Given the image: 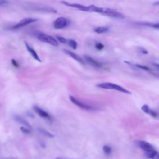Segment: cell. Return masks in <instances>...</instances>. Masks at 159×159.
Instances as JSON below:
<instances>
[{
    "label": "cell",
    "instance_id": "6da1fadb",
    "mask_svg": "<svg viewBox=\"0 0 159 159\" xmlns=\"http://www.w3.org/2000/svg\"><path fill=\"white\" fill-rule=\"evenodd\" d=\"M91 12H95L100 13L101 14L107 16L118 18V19L125 18L124 15L120 13V12H118L116 10H114L110 8L99 7L94 5H91Z\"/></svg>",
    "mask_w": 159,
    "mask_h": 159
},
{
    "label": "cell",
    "instance_id": "4fadbf2b",
    "mask_svg": "<svg viewBox=\"0 0 159 159\" xmlns=\"http://www.w3.org/2000/svg\"><path fill=\"white\" fill-rule=\"evenodd\" d=\"M139 143L140 147L145 152L153 149V146L150 143H149L145 141H139Z\"/></svg>",
    "mask_w": 159,
    "mask_h": 159
},
{
    "label": "cell",
    "instance_id": "ba28073f",
    "mask_svg": "<svg viewBox=\"0 0 159 159\" xmlns=\"http://www.w3.org/2000/svg\"><path fill=\"white\" fill-rule=\"evenodd\" d=\"M33 109L35 111V112L37 113L40 117L46 119H51V117H50V114L47 112H46L45 111L42 109V108L39 107V106H34Z\"/></svg>",
    "mask_w": 159,
    "mask_h": 159
},
{
    "label": "cell",
    "instance_id": "9c48e42d",
    "mask_svg": "<svg viewBox=\"0 0 159 159\" xmlns=\"http://www.w3.org/2000/svg\"><path fill=\"white\" fill-rule=\"evenodd\" d=\"M13 118L18 123L22 124V125H24L25 127H27L29 129H32V127L30 125V124L22 117H21L20 116L18 115V114H14L13 116Z\"/></svg>",
    "mask_w": 159,
    "mask_h": 159
},
{
    "label": "cell",
    "instance_id": "3957f363",
    "mask_svg": "<svg viewBox=\"0 0 159 159\" xmlns=\"http://www.w3.org/2000/svg\"><path fill=\"white\" fill-rule=\"evenodd\" d=\"M35 36L37 38V39L39 40L40 41L49 43L52 45L57 46L58 44L57 40H55L52 36H50L46 34H44L42 32H37L35 34Z\"/></svg>",
    "mask_w": 159,
    "mask_h": 159
},
{
    "label": "cell",
    "instance_id": "d4e9b609",
    "mask_svg": "<svg viewBox=\"0 0 159 159\" xmlns=\"http://www.w3.org/2000/svg\"><path fill=\"white\" fill-rule=\"evenodd\" d=\"M11 61H12V64L13 65V66H14L16 67V68L19 67V65H18L17 62L14 59H12V60H11Z\"/></svg>",
    "mask_w": 159,
    "mask_h": 159
},
{
    "label": "cell",
    "instance_id": "7a4b0ae2",
    "mask_svg": "<svg viewBox=\"0 0 159 159\" xmlns=\"http://www.w3.org/2000/svg\"><path fill=\"white\" fill-rule=\"evenodd\" d=\"M97 87L100 88H102V89H112V90H116L121 93H124L125 94H131V92L127 89H126L125 88H123L121 86L117 85L116 84H114L112 83H109V82H106V83H99L98 84L96 85Z\"/></svg>",
    "mask_w": 159,
    "mask_h": 159
},
{
    "label": "cell",
    "instance_id": "277c9868",
    "mask_svg": "<svg viewBox=\"0 0 159 159\" xmlns=\"http://www.w3.org/2000/svg\"><path fill=\"white\" fill-rule=\"evenodd\" d=\"M70 22L68 19L63 17H58L53 22V27L57 29H61L68 25H70Z\"/></svg>",
    "mask_w": 159,
    "mask_h": 159
},
{
    "label": "cell",
    "instance_id": "9a60e30c",
    "mask_svg": "<svg viewBox=\"0 0 159 159\" xmlns=\"http://www.w3.org/2000/svg\"><path fill=\"white\" fill-rule=\"evenodd\" d=\"M158 153L156 150H155L154 149H152V150H148V151H146L145 152V157L147 158H153L154 157H156V155H157Z\"/></svg>",
    "mask_w": 159,
    "mask_h": 159
},
{
    "label": "cell",
    "instance_id": "5bb4252c",
    "mask_svg": "<svg viewBox=\"0 0 159 159\" xmlns=\"http://www.w3.org/2000/svg\"><path fill=\"white\" fill-rule=\"evenodd\" d=\"M37 130L40 134H41L42 135H43L44 136H46V137H50V138H53L54 137L53 134H52V133H50V132L47 131V130H45L43 128H38Z\"/></svg>",
    "mask_w": 159,
    "mask_h": 159
},
{
    "label": "cell",
    "instance_id": "30bf717a",
    "mask_svg": "<svg viewBox=\"0 0 159 159\" xmlns=\"http://www.w3.org/2000/svg\"><path fill=\"white\" fill-rule=\"evenodd\" d=\"M84 58L85 59V60L91 65H92L94 67H96V68H101L102 65L101 63L98 61L97 60L93 59L92 57L88 56V55H84Z\"/></svg>",
    "mask_w": 159,
    "mask_h": 159
},
{
    "label": "cell",
    "instance_id": "cb8c5ba5",
    "mask_svg": "<svg viewBox=\"0 0 159 159\" xmlns=\"http://www.w3.org/2000/svg\"><path fill=\"white\" fill-rule=\"evenodd\" d=\"M9 3V1L7 0H0V6H5Z\"/></svg>",
    "mask_w": 159,
    "mask_h": 159
},
{
    "label": "cell",
    "instance_id": "ac0fdd59",
    "mask_svg": "<svg viewBox=\"0 0 159 159\" xmlns=\"http://www.w3.org/2000/svg\"><path fill=\"white\" fill-rule=\"evenodd\" d=\"M102 150H103L104 153H105L106 155H110L111 153V151H112V149H111V147H109V146H108V145H106L103 146Z\"/></svg>",
    "mask_w": 159,
    "mask_h": 159
},
{
    "label": "cell",
    "instance_id": "52a82bcc",
    "mask_svg": "<svg viewBox=\"0 0 159 159\" xmlns=\"http://www.w3.org/2000/svg\"><path fill=\"white\" fill-rule=\"evenodd\" d=\"M61 3H62L63 4L69 6V7H71L73 8H76L77 9L83 11H86V12H89V6H84L83 4H77V3H70L66 1H62L60 2Z\"/></svg>",
    "mask_w": 159,
    "mask_h": 159
},
{
    "label": "cell",
    "instance_id": "5b68a950",
    "mask_svg": "<svg viewBox=\"0 0 159 159\" xmlns=\"http://www.w3.org/2000/svg\"><path fill=\"white\" fill-rule=\"evenodd\" d=\"M37 20V19H34V18H31V17H27V18H25L23 19L22 20H21L19 23L16 24V25H14V26H12L11 27L12 29L16 30V29H18L19 28L23 27L24 26H26L30 24H32L33 22H35Z\"/></svg>",
    "mask_w": 159,
    "mask_h": 159
},
{
    "label": "cell",
    "instance_id": "d6986e66",
    "mask_svg": "<svg viewBox=\"0 0 159 159\" xmlns=\"http://www.w3.org/2000/svg\"><path fill=\"white\" fill-rule=\"evenodd\" d=\"M141 109H142V111L143 112H144L146 113V114H150V111H151V110H152V109L148 107V106L147 105V104L143 105V106H142V107H141Z\"/></svg>",
    "mask_w": 159,
    "mask_h": 159
},
{
    "label": "cell",
    "instance_id": "44dd1931",
    "mask_svg": "<svg viewBox=\"0 0 159 159\" xmlns=\"http://www.w3.org/2000/svg\"><path fill=\"white\" fill-rule=\"evenodd\" d=\"M56 39H57V40H58V41H60L61 43H67V39H66L65 38H64V37H63L61 36L57 35L56 36Z\"/></svg>",
    "mask_w": 159,
    "mask_h": 159
},
{
    "label": "cell",
    "instance_id": "ffe728a7",
    "mask_svg": "<svg viewBox=\"0 0 159 159\" xmlns=\"http://www.w3.org/2000/svg\"><path fill=\"white\" fill-rule=\"evenodd\" d=\"M135 66L137 67V68H139L140 69H142L143 70H145V71H150V69L146 66H143V65H139V64H136L135 65Z\"/></svg>",
    "mask_w": 159,
    "mask_h": 159
},
{
    "label": "cell",
    "instance_id": "e0dca14e",
    "mask_svg": "<svg viewBox=\"0 0 159 159\" xmlns=\"http://www.w3.org/2000/svg\"><path fill=\"white\" fill-rule=\"evenodd\" d=\"M67 43L73 49H74V50L76 49L77 46H78V43L75 40H73V39L67 40Z\"/></svg>",
    "mask_w": 159,
    "mask_h": 159
},
{
    "label": "cell",
    "instance_id": "7c38bea8",
    "mask_svg": "<svg viewBox=\"0 0 159 159\" xmlns=\"http://www.w3.org/2000/svg\"><path fill=\"white\" fill-rule=\"evenodd\" d=\"M63 52L66 54H67L68 55L70 56L72 58H73L74 60L77 61L78 62H79V63H80L81 64H84V61H83V60L81 57H80L78 55L74 53L73 52H71V51H70L68 50H66V49H63Z\"/></svg>",
    "mask_w": 159,
    "mask_h": 159
},
{
    "label": "cell",
    "instance_id": "8992f818",
    "mask_svg": "<svg viewBox=\"0 0 159 159\" xmlns=\"http://www.w3.org/2000/svg\"><path fill=\"white\" fill-rule=\"evenodd\" d=\"M70 99L71 100V101L74 104H75L76 106H78L79 107L83 109H84V110H86V111H94V110H96V108L92 107V106H88L87 104H85L84 103H83L82 102L80 101L79 100H78L76 98H75L74 96H70Z\"/></svg>",
    "mask_w": 159,
    "mask_h": 159
},
{
    "label": "cell",
    "instance_id": "2e32d148",
    "mask_svg": "<svg viewBox=\"0 0 159 159\" xmlns=\"http://www.w3.org/2000/svg\"><path fill=\"white\" fill-rule=\"evenodd\" d=\"M109 30L108 27L106 26H101V27H97L94 29V31L98 34H103L107 32Z\"/></svg>",
    "mask_w": 159,
    "mask_h": 159
},
{
    "label": "cell",
    "instance_id": "603a6c76",
    "mask_svg": "<svg viewBox=\"0 0 159 159\" xmlns=\"http://www.w3.org/2000/svg\"><path fill=\"white\" fill-rule=\"evenodd\" d=\"M20 130L22 132H24V133H25V134H30V129H28L27 127H21L20 128Z\"/></svg>",
    "mask_w": 159,
    "mask_h": 159
},
{
    "label": "cell",
    "instance_id": "484cf974",
    "mask_svg": "<svg viewBox=\"0 0 159 159\" xmlns=\"http://www.w3.org/2000/svg\"><path fill=\"white\" fill-rule=\"evenodd\" d=\"M140 51H141V52H142V53H144V54H147V50H146L145 49H143V48H141Z\"/></svg>",
    "mask_w": 159,
    "mask_h": 159
},
{
    "label": "cell",
    "instance_id": "7402d4cb",
    "mask_svg": "<svg viewBox=\"0 0 159 159\" xmlns=\"http://www.w3.org/2000/svg\"><path fill=\"white\" fill-rule=\"evenodd\" d=\"M95 47H96V49H98L99 50H101L104 48V45L102 43H101L100 42H97L96 43V45H95Z\"/></svg>",
    "mask_w": 159,
    "mask_h": 159
},
{
    "label": "cell",
    "instance_id": "4316f807",
    "mask_svg": "<svg viewBox=\"0 0 159 159\" xmlns=\"http://www.w3.org/2000/svg\"><path fill=\"white\" fill-rule=\"evenodd\" d=\"M57 159H61V158H57Z\"/></svg>",
    "mask_w": 159,
    "mask_h": 159
},
{
    "label": "cell",
    "instance_id": "8fae6325",
    "mask_svg": "<svg viewBox=\"0 0 159 159\" xmlns=\"http://www.w3.org/2000/svg\"><path fill=\"white\" fill-rule=\"evenodd\" d=\"M24 43H25V47H26L27 51L30 53V54L32 56V57H33L35 60H36L37 61H39V62H41L40 58V57H39V55H38V54L37 53V52L35 51V50H34L32 47H30V46L29 45V43H28L27 42H25Z\"/></svg>",
    "mask_w": 159,
    "mask_h": 159
}]
</instances>
